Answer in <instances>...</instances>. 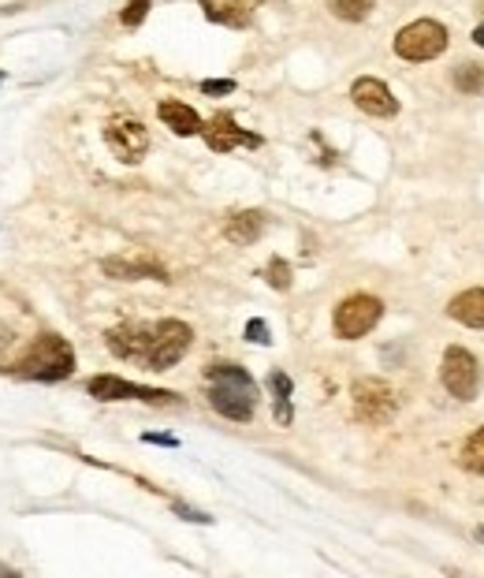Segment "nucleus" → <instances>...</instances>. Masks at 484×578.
Returning a JSON list of instances; mask_svg holds the SVG:
<instances>
[{
  "label": "nucleus",
  "instance_id": "obj_1",
  "mask_svg": "<svg viewBox=\"0 0 484 578\" xmlns=\"http://www.w3.org/2000/svg\"><path fill=\"white\" fill-rule=\"evenodd\" d=\"M104 340H109V351L116 359L138 362L145 369H153V374H160V369H172L186 351H191L194 333H191V325L168 318L157 325H135V321L119 325Z\"/></svg>",
  "mask_w": 484,
  "mask_h": 578
},
{
  "label": "nucleus",
  "instance_id": "obj_2",
  "mask_svg": "<svg viewBox=\"0 0 484 578\" xmlns=\"http://www.w3.org/2000/svg\"><path fill=\"white\" fill-rule=\"evenodd\" d=\"M205 384H209V403H213L217 415L231 418V422H250L254 418L258 384L242 366H213L205 374Z\"/></svg>",
  "mask_w": 484,
  "mask_h": 578
},
{
  "label": "nucleus",
  "instance_id": "obj_3",
  "mask_svg": "<svg viewBox=\"0 0 484 578\" xmlns=\"http://www.w3.org/2000/svg\"><path fill=\"white\" fill-rule=\"evenodd\" d=\"M71 369H75V351L64 336H41L30 351H27V359L19 362L15 374L19 377H27V381H64L71 377Z\"/></svg>",
  "mask_w": 484,
  "mask_h": 578
},
{
  "label": "nucleus",
  "instance_id": "obj_4",
  "mask_svg": "<svg viewBox=\"0 0 484 578\" xmlns=\"http://www.w3.org/2000/svg\"><path fill=\"white\" fill-rule=\"evenodd\" d=\"M444 49H447V27L436 23V19H414L410 27L395 34V53L398 60H410V64L436 60Z\"/></svg>",
  "mask_w": 484,
  "mask_h": 578
},
{
  "label": "nucleus",
  "instance_id": "obj_5",
  "mask_svg": "<svg viewBox=\"0 0 484 578\" xmlns=\"http://www.w3.org/2000/svg\"><path fill=\"white\" fill-rule=\"evenodd\" d=\"M350 400H354V418L365 422V425H388V422L395 418V407H398L391 384L381 381V377H362V381H354Z\"/></svg>",
  "mask_w": 484,
  "mask_h": 578
},
{
  "label": "nucleus",
  "instance_id": "obj_6",
  "mask_svg": "<svg viewBox=\"0 0 484 578\" xmlns=\"http://www.w3.org/2000/svg\"><path fill=\"white\" fill-rule=\"evenodd\" d=\"M384 318V302L373 295H350L335 306V336L340 340H362L373 333L376 321Z\"/></svg>",
  "mask_w": 484,
  "mask_h": 578
},
{
  "label": "nucleus",
  "instance_id": "obj_7",
  "mask_svg": "<svg viewBox=\"0 0 484 578\" xmlns=\"http://www.w3.org/2000/svg\"><path fill=\"white\" fill-rule=\"evenodd\" d=\"M439 377H444V388L455 400H473L480 392V362L466 347H447L444 366H439Z\"/></svg>",
  "mask_w": 484,
  "mask_h": 578
},
{
  "label": "nucleus",
  "instance_id": "obj_8",
  "mask_svg": "<svg viewBox=\"0 0 484 578\" xmlns=\"http://www.w3.org/2000/svg\"><path fill=\"white\" fill-rule=\"evenodd\" d=\"M86 392L94 400L101 403H116V400H142V403H176L179 396L176 392H160V388H145V384H131V381H123V377H112V374H104V377H94L86 384Z\"/></svg>",
  "mask_w": 484,
  "mask_h": 578
},
{
  "label": "nucleus",
  "instance_id": "obj_9",
  "mask_svg": "<svg viewBox=\"0 0 484 578\" xmlns=\"http://www.w3.org/2000/svg\"><path fill=\"white\" fill-rule=\"evenodd\" d=\"M104 142H109V150L123 164H138L145 157V150H150V131H145V123H138L131 116H119L104 128Z\"/></svg>",
  "mask_w": 484,
  "mask_h": 578
},
{
  "label": "nucleus",
  "instance_id": "obj_10",
  "mask_svg": "<svg viewBox=\"0 0 484 578\" xmlns=\"http://www.w3.org/2000/svg\"><path fill=\"white\" fill-rule=\"evenodd\" d=\"M201 138L209 142V150H217V153H231V150H239V146H250V150L261 146V135L242 131L227 112H217L209 123H201Z\"/></svg>",
  "mask_w": 484,
  "mask_h": 578
},
{
  "label": "nucleus",
  "instance_id": "obj_11",
  "mask_svg": "<svg viewBox=\"0 0 484 578\" xmlns=\"http://www.w3.org/2000/svg\"><path fill=\"white\" fill-rule=\"evenodd\" d=\"M350 101L362 112H369V116H381V120H391L395 112H398V101H395V94L384 87L381 78H373V75H362L350 87Z\"/></svg>",
  "mask_w": 484,
  "mask_h": 578
},
{
  "label": "nucleus",
  "instance_id": "obj_12",
  "mask_svg": "<svg viewBox=\"0 0 484 578\" xmlns=\"http://www.w3.org/2000/svg\"><path fill=\"white\" fill-rule=\"evenodd\" d=\"M201 12L220 27H246L258 12V0H201Z\"/></svg>",
  "mask_w": 484,
  "mask_h": 578
},
{
  "label": "nucleus",
  "instance_id": "obj_13",
  "mask_svg": "<svg viewBox=\"0 0 484 578\" xmlns=\"http://www.w3.org/2000/svg\"><path fill=\"white\" fill-rule=\"evenodd\" d=\"M101 273L112 277V280H142V277L164 280L160 265L157 261H145V258H104L101 261Z\"/></svg>",
  "mask_w": 484,
  "mask_h": 578
},
{
  "label": "nucleus",
  "instance_id": "obj_14",
  "mask_svg": "<svg viewBox=\"0 0 484 578\" xmlns=\"http://www.w3.org/2000/svg\"><path fill=\"white\" fill-rule=\"evenodd\" d=\"M157 116H160L179 138L201 135V116H198L191 105H183V101H160V105H157Z\"/></svg>",
  "mask_w": 484,
  "mask_h": 578
},
{
  "label": "nucleus",
  "instance_id": "obj_15",
  "mask_svg": "<svg viewBox=\"0 0 484 578\" xmlns=\"http://www.w3.org/2000/svg\"><path fill=\"white\" fill-rule=\"evenodd\" d=\"M447 314L466 328H484V287H470V292L455 295Z\"/></svg>",
  "mask_w": 484,
  "mask_h": 578
},
{
  "label": "nucleus",
  "instance_id": "obj_16",
  "mask_svg": "<svg viewBox=\"0 0 484 578\" xmlns=\"http://www.w3.org/2000/svg\"><path fill=\"white\" fill-rule=\"evenodd\" d=\"M261 232H265V213H258V210H242V213H235V217L224 224V235L235 243V246L258 243Z\"/></svg>",
  "mask_w": 484,
  "mask_h": 578
},
{
  "label": "nucleus",
  "instance_id": "obj_17",
  "mask_svg": "<svg viewBox=\"0 0 484 578\" xmlns=\"http://www.w3.org/2000/svg\"><path fill=\"white\" fill-rule=\"evenodd\" d=\"M328 12L343 23H362V19L373 12V0H328Z\"/></svg>",
  "mask_w": 484,
  "mask_h": 578
},
{
  "label": "nucleus",
  "instance_id": "obj_18",
  "mask_svg": "<svg viewBox=\"0 0 484 578\" xmlns=\"http://www.w3.org/2000/svg\"><path fill=\"white\" fill-rule=\"evenodd\" d=\"M451 78L462 94H484V64H458Z\"/></svg>",
  "mask_w": 484,
  "mask_h": 578
},
{
  "label": "nucleus",
  "instance_id": "obj_19",
  "mask_svg": "<svg viewBox=\"0 0 484 578\" xmlns=\"http://www.w3.org/2000/svg\"><path fill=\"white\" fill-rule=\"evenodd\" d=\"M462 467H466L470 474H484V425L473 433V437L462 444Z\"/></svg>",
  "mask_w": 484,
  "mask_h": 578
},
{
  "label": "nucleus",
  "instance_id": "obj_20",
  "mask_svg": "<svg viewBox=\"0 0 484 578\" xmlns=\"http://www.w3.org/2000/svg\"><path fill=\"white\" fill-rule=\"evenodd\" d=\"M265 277H268V284L276 287V292H287V287H291V265L283 258H272L268 269H265Z\"/></svg>",
  "mask_w": 484,
  "mask_h": 578
},
{
  "label": "nucleus",
  "instance_id": "obj_21",
  "mask_svg": "<svg viewBox=\"0 0 484 578\" xmlns=\"http://www.w3.org/2000/svg\"><path fill=\"white\" fill-rule=\"evenodd\" d=\"M145 12H150V0H127V8H123L119 23L123 27H138L142 19H145Z\"/></svg>",
  "mask_w": 484,
  "mask_h": 578
},
{
  "label": "nucleus",
  "instance_id": "obj_22",
  "mask_svg": "<svg viewBox=\"0 0 484 578\" xmlns=\"http://www.w3.org/2000/svg\"><path fill=\"white\" fill-rule=\"evenodd\" d=\"M246 340H250V343H261V347H268V343H272V333H268V325H265L261 318H254V321L246 325Z\"/></svg>",
  "mask_w": 484,
  "mask_h": 578
},
{
  "label": "nucleus",
  "instance_id": "obj_23",
  "mask_svg": "<svg viewBox=\"0 0 484 578\" xmlns=\"http://www.w3.org/2000/svg\"><path fill=\"white\" fill-rule=\"evenodd\" d=\"M231 90H235V82H231V78H205L201 82V94H209V97H224Z\"/></svg>",
  "mask_w": 484,
  "mask_h": 578
},
{
  "label": "nucleus",
  "instance_id": "obj_24",
  "mask_svg": "<svg viewBox=\"0 0 484 578\" xmlns=\"http://www.w3.org/2000/svg\"><path fill=\"white\" fill-rule=\"evenodd\" d=\"M268 388H272V396H276V400H291V377L280 374V369L268 377Z\"/></svg>",
  "mask_w": 484,
  "mask_h": 578
},
{
  "label": "nucleus",
  "instance_id": "obj_25",
  "mask_svg": "<svg viewBox=\"0 0 484 578\" xmlns=\"http://www.w3.org/2000/svg\"><path fill=\"white\" fill-rule=\"evenodd\" d=\"M272 415H276V422H280V425H291V418H294L291 400H276V407H272Z\"/></svg>",
  "mask_w": 484,
  "mask_h": 578
},
{
  "label": "nucleus",
  "instance_id": "obj_26",
  "mask_svg": "<svg viewBox=\"0 0 484 578\" xmlns=\"http://www.w3.org/2000/svg\"><path fill=\"white\" fill-rule=\"evenodd\" d=\"M172 508H176V515H183V519H191V523H213L205 511H194V508H186V504H172Z\"/></svg>",
  "mask_w": 484,
  "mask_h": 578
},
{
  "label": "nucleus",
  "instance_id": "obj_27",
  "mask_svg": "<svg viewBox=\"0 0 484 578\" xmlns=\"http://www.w3.org/2000/svg\"><path fill=\"white\" fill-rule=\"evenodd\" d=\"M142 441H145V444H164V448H176V437H160V433H145Z\"/></svg>",
  "mask_w": 484,
  "mask_h": 578
},
{
  "label": "nucleus",
  "instance_id": "obj_28",
  "mask_svg": "<svg viewBox=\"0 0 484 578\" xmlns=\"http://www.w3.org/2000/svg\"><path fill=\"white\" fill-rule=\"evenodd\" d=\"M473 41H477V45H480V49H484V23H480V27H477V30H473Z\"/></svg>",
  "mask_w": 484,
  "mask_h": 578
},
{
  "label": "nucleus",
  "instance_id": "obj_29",
  "mask_svg": "<svg viewBox=\"0 0 484 578\" xmlns=\"http://www.w3.org/2000/svg\"><path fill=\"white\" fill-rule=\"evenodd\" d=\"M477 538H480V541H484V526H477Z\"/></svg>",
  "mask_w": 484,
  "mask_h": 578
},
{
  "label": "nucleus",
  "instance_id": "obj_30",
  "mask_svg": "<svg viewBox=\"0 0 484 578\" xmlns=\"http://www.w3.org/2000/svg\"><path fill=\"white\" fill-rule=\"evenodd\" d=\"M0 82H4V71H0Z\"/></svg>",
  "mask_w": 484,
  "mask_h": 578
}]
</instances>
